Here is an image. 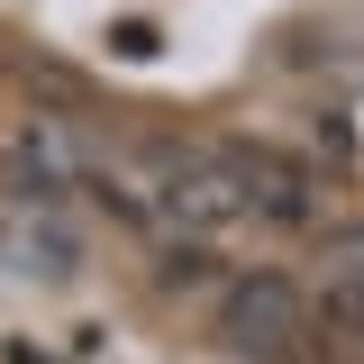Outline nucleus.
Wrapping results in <instances>:
<instances>
[{
    "label": "nucleus",
    "mask_w": 364,
    "mask_h": 364,
    "mask_svg": "<svg viewBox=\"0 0 364 364\" xmlns=\"http://www.w3.org/2000/svg\"><path fill=\"white\" fill-rule=\"evenodd\" d=\"M310 337V291L291 282V273H237V282H219V346L228 355H255V364H273V355H291Z\"/></svg>",
    "instance_id": "f257e3e1"
},
{
    "label": "nucleus",
    "mask_w": 364,
    "mask_h": 364,
    "mask_svg": "<svg viewBox=\"0 0 364 364\" xmlns=\"http://www.w3.org/2000/svg\"><path fill=\"white\" fill-rule=\"evenodd\" d=\"M210 264H219V255H210L200 237H182V246H164V264H155V282H164V291H200V282H210Z\"/></svg>",
    "instance_id": "20e7f679"
},
{
    "label": "nucleus",
    "mask_w": 364,
    "mask_h": 364,
    "mask_svg": "<svg viewBox=\"0 0 364 364\" xmlns=\"http://www.w3.org/2000/svg\"><path fill=\"white\" fill-rule=\"evenodd\" d=\"M0 264L37 273V282H73V273H82V237L55 219L46 200H18V210L0 219Z\"/></svg>",
    "instance_id": "7ed1b4c3"
},
{
    "label": "nucleus",
    "mask_w": 364,
    "mask_h": 364,
    "mask_svg": "<svg viewBox=\"0 0 364 364\" xmlns=\"http://www.w3.org/2000/svg\"><path fill=\"white\" fill-rule=\"evenodd\" d=\"M91 164H100V155H91V146L64 128V119H28V128L9 136V173H18V200H46V210H55L73 182H91Z\"/></svg>",
    "instance_id": "f03ea898"
}]
</instances>
